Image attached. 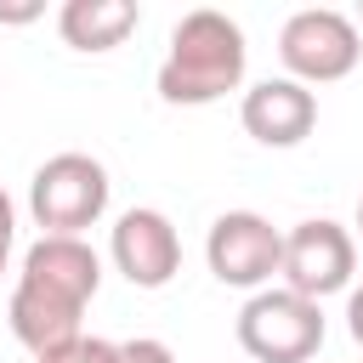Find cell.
Listing matches in <instances>:
<instances>
[{
	"label": "cell",
	"instance_id": "obj_1",
	"mask_svg": "<svg viewBox=\"0 0 363 363\" xmlns=\"http://www.w3.org/2000/svg\"><path fill=\"white\" fill-rule=\"evenodd\" d=\"M96 284H102V261L85 238H51L40 233L23 255V272H17V289H11V335L40 357L62 340L79 335V318L85 306L96 301Z\"/></svg>",
	"mask_w": 363,
	"mask_h": 363
},
{
	"label": "cell",
	"instance_id": "obj_2",
	"mask_svg": "<svg viewBox=\"0 0 363 363\" xmlns=\"http://www.w3.org/2000/svg\"><path fill=\"white\" fill-rule=\"evenodd\" d=\"M238 79H244V28L216 6L187 11L170 28V51L159 62V96L176 108H199L238 91Z\"/></svg>",
	"mask_w": 363,
	"mask_h": 363
},
{
	"label": "cell",
	"instance_id": "obj_3",
	"mask_svg": "<svg viewBox=\"0 0 363 363\" xmlns=\"http://www.w3.org/2000/svg\"><path fill=\"white\" fill-rule=\"evenodd\" d=\"M238 346L255 363H312L323 346V312L295 289H255L238 312Z\"/></svg>",
	"mask_w": 363,
	"mask_h": 363
},
{
	"label": "cell",
	"instance_id": "obj_4",
	"mask_svg": "<svg viewBox=\"0 0 363 363\" xmlns=\"http://www.w3.org/2000/svg\"><path fill=\"white\" fill-rule=\"evenodd\" d=\"M28 210L51 238H79L108 210V170L91 153H57L28 182Z\"/></svg>",
	"mask_w": 363,
	"mask_h": 363
},
{
	"label": "cell",
	"instance_id": "obj_5",
	"mask_svg": "<svg viewBox=\"0 0 363 363\" xmlns=\"http://www.w3.org/2000/svg\"><path fill=\"white\" fill-rule=\"evenodd\" d=\"M278 57L289 68V79L301 85H329V79H346L363 57V34L346 11L335 6H306L284 23L278 34Z\"/></svg>",
	"mask_w": 363,
	"mask_h": 363
},
{
	"label": "cell",
	"instance_id": "obj_6",
	"mask_svg": "<svg viewBox=\"0 0 363 363\" xmlns=\"http://www.w3.org/2000/svg\"><path fill=\"white\" fill-rule=\"evenodd\" d=\"M204 261L233 289H267L272 272L284 267V233L267 216H255V210H227V216L210 221Z\"/></svg>",
	"mask_w": 363,
	"mask_h": 363
},
{
	"label": "cell",
	"instance_id": "obj_7",
	"mask_svg": "<svg viewBox=\"0 0 363 363\" xmlns=\"http://www.w3.org/2000/svg\"><path fill=\"white\" fill-rule=\"evenodd\" d=\"M352 267H357V244L340 221L318 216V221H301L284 233V289L306 295V301H323L335 289L352 284Z\"/></svg>",
	"mask_w": 363,
	"mask_h": 363
},
{
	"label": "cell",
	"instance_id": "obj_8",
	"mask_svg": "<svg viewBox=\"0 0 363 363\" xmlns=\"http://www.w3.org/2000/svg\"><path fill=\"white\" fill-rule=\"evenodd\" d=\"M108 250H113V267L136 284V289H164L170 278H176V267H182V238H176V227H170V216L164 210H125L119 221H113V238H108Z\"/></svg>",
	"mask_w": 363,
	"mask_h": 363
},
{
	"label": "cell",
	"instance_id": "obj_9",
	"mask_svg": "<svg viewBox=\"0 0 363 363\" xmlns=\"http://www.w3.org/2000/svg\"><path fill=\"white\" fill-rule=\"evenodd\" d=\"M244 130L261 142V147H295L312 136L318 125V96L301 85V79H261L244 91V108H238Z\"/></svg>",
	"mask_w": 363,
	"mask_h": 363
},
{
	"label": "cell",
	"instance_id": "obj_10",
	"mask_svg": "<svg viewBox=\"0 0 363 363\" xmlns=\"http://www.w3.org/2000/svg\"><path fill=\"white\" fill-rule=\"evenodd\" d=\"M136 23H142L136 0H68L57 11V28L74 51H113Z\"/></svg>",
	"mask_w": 363,
	"mask_h": 363
},
{
	"label": "cell",
	"instance_id": "obj_11",
	"mask_svg": "<svg viewBox=\"0 0 363 363\" xmlns=\"http://www.w3.org/2000/svg\"><path fill=\"white\" fill-rule=\"evenodd\" d=\"M34 363H119V346L113 340H96V335H74V340L40 352Z\"/></svg>",
	"mask_w": 363,
	"mask_h": 363
},
{
	"label": "cell",
	"instance_id": "obj_12",
	"mask_svg": "<svg viewBox=\"0 0 363 363\" xmlns=\"http://www.w3.org/2000/svg\"><path fill=\"white\" fill-rule=\"evenodd\" d=\"M119 363H176V352L153 335H136V340H119Z\"/></svg>",
	"mask_w": 363,
	"mask_h": 363
},
{
	"label": "cell",
	"instance_id": "obj_13",
	"mask_svg": "<svg viewBox=\"0 0 363 363\" xmlns=\"http://www.w3.org/2000/svg\"><path fill=\"white\" fill-rule=\"evenodd\" d=\"M11 238H17V210H11V199H6V187H0V272H6Z\"/></svg>",
	"mask_w": 363,
	"mask_h": 363
},
{
	"label": "cell",
	"instance_id": "obj_14",
	"mask_svg": "<svg viewBox=\"0 0 363 363\" xmlns=\"http://www.w3.org/2000/svg\"><path fill=\"white\" fill-rule=\"evenodd\" d=\"M346 329H352V340L363 346V284L352 289V301H346Z\"/></svg>",
	"mask_w": 363,
	"mask_h": 363
},
{
	"label": "cell",
	"instance_id": "obj_15",
	"mask_svg": "<svg viewBox=\"0 0 363 363\" xmlns=\"http://www.w3.org/2000/svg\"><path fill=\"white\" fill-rule=\"evenodd\" d=\"M28 17H40V6H6L0 0V23H28Z\"/></svg>",
	"mask_w": 363,
	"mask_h": 363
},
{
	"label": "cell",
	"instance_id": "obj_16",
	"mask_svg": "<svg viewBox=\"0 0 363 363\" xmlns=\"http://www.w3.org/2000/svg\"><path fill=\"white\" fill-rule=\"evenodd\" d=\"M357 233H363V199H357Z\"/></svg>",
	"mask_w": 363,
	"mask_h": 363
},
{
	"label": "cell",
	"instance_id": "obj_17",
	"mask_svg": "<svg viewBox=\"0 0 363 363\" xmlns=\"http://www.w3.org/2000/svg\"><path fill=\"white\" fill-rule=\"evenodd\" d=\"M357 17H363V6H357Z\"/></svg>",
	"mask_w": 363,
	"mask_h": 363
}]
</instances>
